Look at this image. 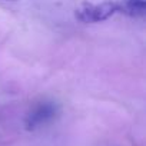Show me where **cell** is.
<instances>
[{"label": "cell", "instance_id": "3957f363", "mask_svg": "<svg viewBox=\"0 0 146 146\" xmlns=\"http://www.w3.org/2000/svg\"><path fill=\"white\" fill-rule=\"evenodd\" d=\"M117 12L130 17H142L146 13V0H122L117 3Z\"/></svg>", "mask_w": 146, "mask_h": 146}, {"label": "cell", "instance_id": "6da1fadb", "mask_svg": "<svg viewBox=\"0 0 146 146\" xmlns=\"http://www.w3.org/2000/svg\"><path fill=\"white\" fill-rule=\"evenodd\" d=\"M115 13H117V3L115 2H103L99 5L85 3L76 10V17L83 23H98L108 20Z\"/></svg>", "mask_w": 146, "mask_h": 146}, {"label": "cell", "instance_id": "7a4b0ae2", "mask_svg": "<svg viewBox=\"0 0 146 146\" xmlns=\"http://www.w3.org/2000/svg\"><path fill=\"white\" fill-rule=\"evenodd\" d=\"M56 115H57V106L53 102H40L29 112L26 119V126L27 129H36L53 120Z\"/></svg>", "mask_w": 146, "mask_h": 146}, {"label": "cell", "instance_id": "277c9868", "mask_svg": "<svg viewBox=\"0 0 146 146\" xmlns=\"http://www.w3.org/2000/svg\"><path fill=\"white\" fill-rule=\"evenodd\" d=\"M12 2H13V0H12Z\"/></svg>", "mask_w": 146, "mask_h": 146}]
</instances>
